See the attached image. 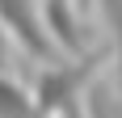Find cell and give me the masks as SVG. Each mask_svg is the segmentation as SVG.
Returning a JSON list of instances; mask_svg holds the SVG:
<instances>
[{"label":"cell","instance_id":"obj_4","mask_svg":"<svg viewBox=\"0 0 122 118\" xmlns=\"http://www.w3.org/2000/svg\"><path fill=\"white\" fill-rule=\"evenodd\" d=\"M0 118H46L34 93H25L17 80L0 76Z\"/></svg>","mask_w":122,"mask_h":118},{"label":"cell","instance_id":"obj_5","mask_svg":"<svg viewBox=\"0 0 122 118\" xmlns=\"http://www.w3.org/2000/svg\"><path fill=\"white\" fill-rule=\"evenodd\" d=\"M101 17H105V30H110L114 55H118V84H122V0H97Z\"/></svg>","mask_w":122,"mask_h":118},{"label":"cell","instance_id":"obj_2","mask_svg":"<svg viewBox=\"0 0 122 118\" xmlns=\"http://www.w3.org/2000/svg\"><path fill=\"white\" fill-rule=\"evenodd\" d=\"M0 25L13 34V42L25 51V55L42 59V63H55L59 59V38L51 34L46 13L38 0H0Z\"/></svg>","mask_w":122,"mask_h":118},{"label":"cell","instance_id":"obj_3","mask_svg":"<svg viewBox=\"0 0 122 118\" xmlns=\"http://www.w3.org/2000/svg\"><path fill=\"white\" fill-rule=\"evenodd\" d=\"M42 13H46L51 34L59 38L63 51H80V21L72 13V0H42Z\"/></svg>","mask_w":122,"mask_h":118},{"label":"cell","instance_id":"obj_1","mask_svg":"<svg viewBox=\"0 0 122 118\" xmlns=\"http://www.w3.org/2000/svg\"><path fill=\"white\" fill-rule=\"evenodd\" d=\"M101 63V51H88L84 59H55L38 72L34 97L46 118H84V84L93 80V72Z\"/></svg>","mask_w":122,"mask_h":118},{"label":"cell","instance_id":"obj_6","mask_svg":"<svg viewBox=\"0 0 122 118\" xmlns=\"http://www.w3.org/2000/svg\"><path fill=\"white\" fill-rule=\"evenodd\" d=\"M9 30H4V25H0V76H4V68H9Z\"/></svg>","mask_w":122,"mask_h":118}]
</instances>
